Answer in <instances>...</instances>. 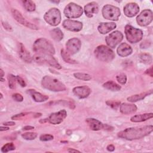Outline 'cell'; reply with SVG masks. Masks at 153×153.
Wrapping results in <instances>:
<instances>
[{"label":"cell","mask_w":153,"mask_h":153,"mask_svg":"<svg viewBox=\"0 0 153 153\" xmlns=\"http://www.w3.org/2000/svg\"><path fill=\"white\" fill-rule=\"evenodd\" d=\"M153 130L152 125L142 127H130L118 133V137L126 140H132L139 139L149 135Z\"/></svg>","instance_id":"6da1fadb"},{"label":"cell","mask_w":153,"mask_h":153,"mask_svg":"<svg viewBox=\"0 0 153 153\" xmlns=\"http://www.w3.org/2000/svg\"><path fill=\"white\" fill-rule=\"evenodd\" d=\"M33 50L38 54H54L55 50L51 42L43 38L36 39L33 45Z\"/></svg>","instance_id":"7a4b0ae2"},{"label":"cell","mask_w":153,"mask_h":153,"mask_svg":"<svg viewBox=\"0 0 153 153\" xmlns=\"http://www.w3.org/2000/svg\"><path fill=\"white\" fill-rule=\"evenodd\" d=\"M41 85L44 88L52 91H63L66 89L65 84L60 81L49 75L42 78Z\"/></svg>","instance_id":"3957f363"},{"label":"cell","mask_w":153,"mask_h":153,"mask_svg":"<svg viewBox=\"0 0 153 153\" xmlns=\"http://www.w3.org/2000/svg\"><path fill=\"white\" fill-rule=\"evenodd\" d=\"M94 53L96 57L102 62H111L115 57L114 51L109 47L103 45L97 47Z\"/></svg>","instance_id":"277c9868"},{"label":"cell","mask_w":153,"mask_h":153,"mask_svg":"<svg viewBox=\"0 0 153 153\" xmlns=\"http://www.w3.org/2000/svg\"><path fill=\"white\" fill-rule=\"evenodd\" d=\"M125 34L127 40L130 43L138 42L143 37V32L140 29L129 25H127L125 27Z\"/></svg>","instance_id":"5b68a950"},{"label":"cell","mask_w":153,"mask_h":153,"mask_svg":"<svg viewBox=\"0 0 153 153\" xmlns=\"http://www.w3.org/2000/svg\"><path fill=\"white\" fill-rule=\"evenodd\" d=\"M45 21L51 26L58 25L61 21V13L58 8H52L45 13L44 16Z\"/></svg>","instance_id":"8992f818"},{"label":"cell","mask_w":153,"mask_h":153,"mask_svg":"<svg viewBox=\"0 0 153 153\" xmlns=\"http://www.w3.org/2000/svg\"><path fill=\"white\" fill-rule=\"evenodd\" d=\"M82 7L74 2L68 4L64 9L65 16L69 19L78 18L82 16Z\"/></svg>","instance_id":"52a82bcc"},{"label":"cell","mask_w":153,"mask_h":153,"mask_svg":"<svg viewBox=\"0 0 153 153\" xmlns=\"http://www.w3.org/2000/svg\"><path fill=\"white\" fill-rule=\"evenodd\" d=\"M120 14V9L114 5L107 4L102 8V15L106 19L114 21L118 20Z\"/></svg>","instance_id":"ba28073f"},{"label":"cell","mask_w":153,"mask_h":153,"mask_svg":"<svg viewBox=\"0 0 153 153\" xmlns=\"http://www.w3.org/2000/svg\"><path fill=\"white\" fill-rule=\"evenodd\" d=\"M123 38V33L118 30L114 31L109 34L105 38L107 45L111 48H115Z\"/></svg>","instance_id":"9c48e42d"},{"label":"cell","mask_w":153,"mask_h":153,"mask_svg":"<svg viewBox=\"0 0 153 153\" xmlns=\"http://www.w3.org/2000/svg\"><path fill=\"white\" fill-rule=\"evenodd\" d=\"M152 20V12L151 10H145L142 11L136 17V21L139 25L141 26H147Z\"/></svg>","instance_id":"30bf717a"},{"label":"cell","mask_w":153,"mask_h":153,"mask_svg":"<svg viewBox=\"0 0 153 153\" xmlns=\"http://www.w3.org/2000/svg\"><path fill=\"white\" fill-rule=\"evenodd\" d=\"M11 13L12 15L13 16V17L15 19V20L19 23H20L21 25L29 27L31 29H33V30H38V27L34 24L29 22V21H27L22 14V13L19 11L17 10L16 9H12L11 10Z\"/></svg>","instance_id":"8fae6325"},{"label":"cell","mask_w":153,"mask_h":153,"mask_svg":"<svg viewBox=\"0 0 153 153\" xmlns=\"http://www.w3.org/2000/svg\"><path fill=\"white\" fill-rule=\"evenodd\" d=\"M85 122L87 123L91 130L94 131H97L101 129H105L107 130H112L113 128L111 126H109L107 124H104L99 120H96L93 118H87Z\"/></svg>","instance_id":"7c38bea8"},{"label":"cell","mask_w":153,"mask_h":153,"mask_svg":"<svg viewBox=\"0 0 153 153\" xmlns=\"http://www.w3.org/2000/svg\"><path fill=\"white\" fill-rule=\"evenodd\" d=\"M81 46L80 40L77 38H72L69 39L66 44V51L69 54H74L79 50Z\"/></svg>","instance_id":"4fadbf2b"},{"label":"cell","mask_w":153,"mask_h":153,"mask_svg":"<svg viewBox=\"0 0 153 153\" xmlns=\"http://www.w3.org/2000/svg\"><path fill=\"white\" fill-rule=\"evenodd\" d=\"M67 112L65 109L60 110L57 112H54L50 114L48 118V122L51 124L56 125L61 123L66 117Z\"/></svg>","instance_id":"5bb4252c"},{"label":"cell","mask_w":153,"mask_h":153,"mask_svg":"<svg viewBox=\"0 0 153 153\" xmlns=\"http://www.w3.org/2000/svg\"><path fill=\"white\" fill-rule=\"evenodd\" d=\"M62 25L64 28L72 32H79L82 28V23L81 22L70 19L64 20Z\"/></svg>","instance_id":"9a60e30c"},{"label":"cell","mask_w":153,"mask_h":153,"mask_svg":"<svg viewBox=\"0 0 153 153\" xmlns=\"http://www.w3.org/2000/svg\"><path fill=\"white\" fill-rule=\"evenodd\" d=\"M73 93L79 99L87 97L91 93V89L87 85L75 87L72 90Z\"/></svg>","instance_id":"2e32d148"},{"label":"cell","mask_w":153,"mask_h":153,"mask_svg":"<svg viewBox=\"0 0 153 153\" xmlns=\"http://www.w3.org/2000/svg\"><path fill=\"white\" fill-rule=\"evenodd\" d=\"M139 11V5L134 2H130L124 7V13L128 17H133Z\"/></svg>","instance_id":"e0dca14e"},{"label":"cell","mask_w":153,"mask_h":153,"mask_svg":"<svg viewBox=\"0 0 153 153\" xmlns=\"http://www.w3.org/2000/svg\"><path fill=\"white\" fill-rule=\"evenodd\" d=\"M18 52L20 57L26 63H30L32 62V57L29 52L26 49L22 43H19L18 47Z\"/></svg>","instance_id":"ac0fdd59"},{"label":"cell","mask_w":153,"mask_h":153,"mask_svg":"<svg viewBox=\"0 0 153 153\" xmlns=\"http://www.w3.org/2000/svg\"><path fill=\"white\" fill-rule=\"evenodd\" d=\"M99 11V7L96 2H91L87 4L84 7V12L88 17H92L94 14H97Z\"/></svg>","instance_id":"d6986e66"},{"label":"cell","mask_w":153,"mask_h":153,"mask_svg":"<svg viewBox=\"0 0 153 153\" xmlns=\"http://www.w3.org/2000/svg\"><path fill=\"white\" fill-rule=\"evenodd\" d=\"M117 27V25L115 23L113 22H105L100 23L97 27L99 32L102 34H106L112 30L114 29Z\"/></svg>","instance_id":"ffe728a7"},{"label":"cell","mask_w":153,"mask_h":153,"mask_svg":"<svg viewBox=\"0 0 153 153\" xmlns=\"http://www.w3.org/2000/svg\"><path fill=\"white\" fill-rule=\"evenodd\" d=\"M120 112L125 115H128L134 113L137 110V106L134 104L123 103L120 104Z\"/></svg>","instance_id":"44dd1931"},{"label":"cell","mask_w":153,"mask_h":153,"mask_svg":"<svg viewBox=\"0 0 153 153\" xmlns=\"http://www.w3.org/2000/svg\"><path fill=\"white\" fill-rule=\"evenodd\" d=\"M117 52L120 56L126 57L131 54L132 48L128 44L124 42L118 46L117 50Z\"/></svg>","instance_id":"7402d4cb"},{"label":"cell","mask_w":153,"mask_h":153,"mask_svg":"<svg viewBox=\"0 0 153 153\" xmlns=\"http://www.w3.org/2000/svg\"><path fill=\"white\" fill-rule=\"evenodd\" d=\"M27 91V93L31 95L33 100L36 102H42L46 101L48 99V96L44 95L39 92L36 91V90H35L30 89Z\"/></svg>","instance_id":"603a6c76"},{"label":"cell","mask_w":153,"mask_h":153,"mask_svg":"<svg viewBox=\"0 0 153 153\" xmlns=\"http://www.w3.org/2000/svg\"><path fill=\"white\" fill-rule=\"evenodd\" d=\"M44 59V63H47L53 68H54L57 69H60L62 66L58 63V62L54 59V57L51 54H43Z\"/></svg>","instance_id":"cb8c5ba5"},{"label":"cell","mask_w":153,"mask_h":153,"mask_svg":"<svg viewBox=\"0 0 153 153\" xmlns=\"http://www.w3.org/2000/svg\"><path fill=\"white\" fill-rule=\"evenodd\" d=\"M152 117H153V114L152 113H145V114H143L134 115V116L131 117L130 120L132 122L138 123V122L145 121L147 120L152 118Z\"/></svg>","instance_id":"d4e9b609"},{"label":"cell","mask_w":153,"mask_h":153,"mask_svg":"<svg viewBox=\"0 0 153 153\" xmlns=\"http://www.w3.org/2000/svg\"><path fill=\"white\" fill-rule=\"evenodd\" d=\"M152 93V90H151L149 91H147L140 93V94L131 96L127 97V100L130 102H136L139 100H141L143 99L145 97H146L147 96H148L149 94H151Z\"/></svg>","instance_id":"484cf974"},{"label":"cell","mask_w":153,"mask_h":153,"mask_svg":"<svg viewBox=\"0 0 153 153\" xmlns=\"http://www.w3.org/2000/svg\"><path fill=\"white\" fill-rule=\"evenodd\" d=\"M50 33L51 38L56 41H60L63 38V33L60 28H54Z\"/></svg>","instance_id":"4316f807"},{"label":"cell","mask_w":153,"mask_h":153,"mask_svg":"<svg viewBox=\"0 0 153 153\" xmlns=\"http://www.w3.org/2000/svg\"><path fill=\"white\" fill-rule=\"evenodd\" d=\"M103 87L111 91H119L121 89V86L113 81H108L105 82L103 84Z\"/></svg>","instance_id":"83f0119b"},{"label":"cell","mask_w":153,"mask_h":153,"mask_svg":"<svg viewBox=\"0 0 153 153\" xmlns=\"http://www.w3.org/2000/svg\"><path fill=\"white\" fill-rule=\"evenodd\" d=\"M60 54H61V56H62V59L66 63H71V64H74V63H76V62L75 60H74L70 57V54L66 51H65L64 49L61 50Z\"/></svg>","instance_id":"f1b7e54d"},{"label":"cell","mask_w":153,"mask_h":153,"mask_svg":"<svg viewBox=\"0 0 153 153\" xmlns=\"http://www.w3.org/2000/svg\"><path fill=\"white\" fill-rule=\"evenodd\" d=\"M139 57L140 61L145 64H151L152 63V56L148 53H142L139 55Z\"/></svg>","instance_id":"f546056e"},{"label":"cell","mask_w":153,"mask_h":153,"mask_svg":"<svg viewBox=\"0 0 153 153\" xmlns=\"http://www.w3.org/2000/svg\"><path fill=\"white\" fill-rule=\"evenodd\" d=\"M24 8L27 11H33L35 10V4L32 1H22Z\"/></svg>","instance_id":"4dcf8cb0"},{"label":"cell","mask_w":153,"mask_h":153,"mask_svg":"<svg viewBox=\"0 0 153 153\" xmlns=\"http://www.w3.org/2000/svg\"><path fill=\"white\" fill-rule=\"evenodd\" d=\"M74 76L80 80H83V81H89L91 79V76L90 75L88 74H85V73H81V72H76L74 74Z\"/></svg>","instance_id":"1f68e13d"},{"label":"cell","mask_w":153,"mask_h":153,"mask_svg":"<svg viewBox=\"0 0 153 153\" xmlns=\"http://www.w3.org/2000/svg\"><path fill=\"white\" fill-rule=\"evenodd\" d=\"M8 79L9 87L11 89L15 88L16 85V82H17L16 76H14L12 74H9L8 75Z\"/></svg>","instance_id":"d6a6232c"},{"label":"cell","mask_w":153,"mask_h":153,"mask_svg":"<svg viewBox=\"0 0 153 153\" xmlns=\"http://www.w3.org/2000/svg\"><path fill=\"white\" fill-rule=\"evenodd\" d=\"M16 149V147L13 143H7L5 144L2 148H1V151L2 152H7L10 151L14 150Z\"/></svg>","instance_id":"836d02e7"},{"label":"cell","mask_w":153,"mask_h":153,"mask_svg":"<svg viewBox=\"0 0 153 153\" xmlns=\"http://www.w3.org/2000/svg\"><path fill=\"white\" fill-rule=\"evenodd\" d=\"M37 136V134L33 132H26L22 134V137L25 140H33Z\"/></svg>","instance_id":"e575fe53"},{"label":"cell","mask_w":153,"mask_h":153,"mask_svg":"<svg viewBox=\"0 0 153 153\" xmlns=\"http://www.w3.org/2000/svg\"><path fill=\"white\" fill-rule=\"evenodd\" d=\"M106 103L109 106L111 107L113 109H117L120 106V102L119 101H115V100H107L106 102Z\"/></svg>","instance_id":"d590c367"},{"label":"cell","mask_w":153,"mask_h":153,"mask_svg":"<svg viewBox=\"0 0 153 153\" xmlns=\"http://www.w3.org/2000/svg\"><path fill=\"white\" fill-rule=\"evenodd\" d=\"M117 81L121 84H125L127 82V76L124 74H121L116 76Z\"/></svg>","instance_id":"8d00e7d4"},{"label":"cell","mask_w":153,"mask_h":153,"mask_svg":"<svg viewBox=\"0 0 153 153\" xmlns=\"http://www.w3.org/2000/svg\"><path fill=\"white\" fill-rule=\"evenodd\" d=\"M53 136L49 134H43L39 136V139L41 141H49L53 140Z\"/></svg>","instance_id":"74e56055"},{"label":"cell","mask_w":153,"mask_h":153,"mask_svg":"<svg viewBox=\"0 0 153 153\" xmlns=\"http://www.w3.org/2000/svg\"><path fill=\"white\" fill-rule=\"evenodd\" d=\"M13 99L16 102H22L23 100V97L22 94L19 93H14L12 95Z\"/></svg>","instance_id":"f35d334b"},{"label":"cell","mask_w":153,"mask_h":153,"mask_svg":"<svg viewBox=\"0 0 153 153\" xmlns=\"http://www.w3.org/2000/svg\"><path fill=\"white\" fill-rule=\"evenodd\" d=\"M16 80L17 82L22 87H25L26 85V84L25 82V81H24V79L23 78H22L20 76H16Z\"/></svg>","instance_id":"ab89813d"},{"label":"cell","mask_w":153,"mask_h":153,"mask_svg":"<svg viewBox=\"0 0 153 153\" xmlns=\"http://www.w3.org/2000/svg\"><path fill=\"white\" fill-rule=\"evenodd\" d=\"M29 113H26V112H23V113H20V114H16L14 116H13L11 117V119L12 120H19V119H20L22 117H24L25 115H26V114H28Z\"/></svg>","instance_id":"60d3db41"},{"label":"cell","mask_w":153,"mask_h":153,"mask_svg":"<svg viewBox=\"0 0 153 153\" xmlns=\"http://www.w3.org/2000/svg\"><path fill=\"white\" fill-rule=\"evenodd\" d=\"M2 25L5 30H7L8 31H12L13 30V29H12L11 26L8 23L5 22H2Z\"/></svg>","instance_id":"b9f144b4"},{"label":"cell","mask_w":153,"mask_h":153,"mask_svg":"<svg viewBox=\"0 0 153 153\" xmlns=\"http://www.w3.org/2000/svg\"><path fill=\"white\" fill-rule=\"evenodd\" d=\"M146 74L149 75L151 77H152L153 76V72H152V67H151L150 68H149L148 69H147L145 72Z\"/></svg>","instance_id":"7bdbcfd3"},{"label":"cell","mask_w":153,"mask_h":153,"mask_svg":"<svg viewBox=\"0 0 153 153\" xmlns=\"http://www.w3.org/2000/svg\"><path fill=\"white\" fill-rule=\"evenodd\" d=\"M106 149L108 151H110V152H112V151H114V149H115V146L113 145H109L107 146L106 147Z\"/></svg>","instance_id":"ee69618b"},{"label":"cell","mask_w":153,"mask_h":153,"mask_svg":"<svg viewBox=\"0 0 153 153\" xmlns=\"http://www.w3.org/2000/svg\"><path fill=\"white\" fill-rule=\"evenodd\" d=\"M4 126H14L15 125V123L13 121H8V122H5L3 123Z\"/></svg>","instance_id":"f6af8a7d"},{"label":"cell","mask_w":153,"mask_h":153,"mask_svg":"<svg viewBox=\"0 0 153 153\" xmlns=\"http://www.w3.org/2000/svg\"><path fill=\"white\" fill-rule=\"evenodd\" d=\"M33 128H34V127H33V126H25L23 128V130H32V129H33Z\"/></svg>","instance_id":"bcb514c9"},{"label":"cell","mask_w":153,"mask_h":153,"mask_svg":"<svg viewBox=\"0 0 153 153\" xmlns=\"http://www.w3.org/2000/svg\"><path fill=\"white\" fill-rule=\"evenodd\" d=\"M68 152H80L79 151H78L77 149H72V148H69L68 149Z\"/></svg>","instance_id":"7dc6e473"},{"label":"cell","mask_w":153,"mask_h":153,"mask_svg":"<svg viewBox=\"0 0 153 153\" xmlns=\"http://www.w3.org/2000/svg\"><path fill=\"white\" fill-rule=\"evenodd\" d=\"M8 129H9V128H8V127H2V126H1V128H0V130H1V131H6V130H8Z\"/></svg>","instance_id":"c3c4849f"},{"label":"cell","mask_w":153,"mask_h":153,"mask_svg":"<svg viewBox=\"0 0 153 153\" xmlns=\"http://www.w3.org/2000/svg\"><path fill=\"white\" fill-rule=\"evenodd\" d=\"M48 118H46V119H42L39 121V123H46V122H48Z\"/></svg>","instance_id":"681fc988"},{"label":"cell","mask_w":153,"mask_h":153,"mask_svg":"<svg viewBox=\"0 0 153 153\" xmlns=\"http://www.w3.org/2000/svg\"><path fill=\"white\" fill-rule=\"evenodd\" d=\"M0 74H1V78H2L4 75V72L2 69H0Z\"/></svg>","instance_id":"f907efd6"},{"label":"cell","mask_w":153,"mask_h":153,"mask_svg":"<svg viewBox=\"0 0 153 153\" xmlns=\"http://www.w3.org/2000/svg\"><path fill=\"white\" fill-rule=\"evenodd\" d=\"M52 2H53V3H56V4H58L59 2V1H51Z\"/></svg>","instance_id":"816d5d0a"},{"label":"cell","mask_w":153,"mask_h":153,"mask_svg":"<svg viewBox=\"0 0 153 153\" xmlns=\"http://www.w3.org/2000/svg\"><path fill=\"white\" fill-rule=\"evenodd\" d=\"M1 81L2 82H3V81H5V79H3L2 78H1Z\"/></svg>","instance_id":"f5cc1de1"},{"label":"cell","mask_w":153,"mask_h":153,"mask_svg":"<svg viewBox=\"0 0 153 153\" xmlns=\"http://www.w3.org/2000/svg\"><path fill=\"white\" fill-rule=\"evenodd\" d=\"M0 95H1V98H0V99H2V97H3V96H2V93H1V94H0Z\"/></svg>","instance_id":"db71d44e"}]
</instances>
